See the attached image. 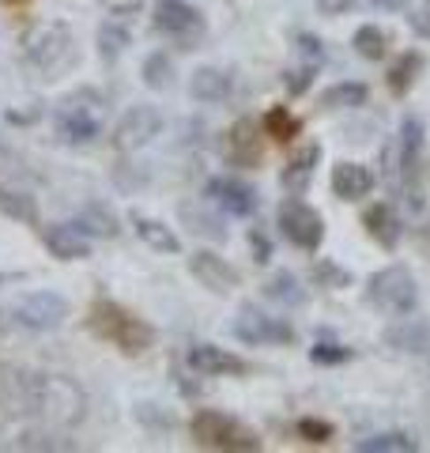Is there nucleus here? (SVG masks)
Segmentation results:
<instances>
[{"label":"nucleus","mask_w":430,"mask_h":453,"mask_svg":"<svg viewBox=\"0 0 430 453\" xmlns=\"http://www.w3.org/2000/svg\"><path fill=\"white\" fill-rule=\"evenodd\" d=\"M385 344L396 351H408V356H430V321L404 314L396 325L385 329Z\"/></svg>","instance_id":"ddd939ff"},{"label":"nucleus","mask_w":430,"mask_h":453,"mask_svg":"<svg viewBox=\"0 0 430 453\" xmlns=\"http://www.w3.org/2000/svg\"><path fill=\"white\" fill-rule=\"evenodd\" d=\"M27 57L42 73H61L72 61V35L65 23H42L27 35Z\"/></svg>","instance_id":"20e7f679"},{"label":"nucleus","mask_w":430,"mask_h":453,"mask_svg":"<svg viewBox=\"0 0 430 453\" xmlns=\"http://www.w3.org/2000/svg\"><path fill=\"white\" fill-rule=\"evenodd\" d=\"M310 359L321 363V366H333V363H348L351 359V348L343 344H333V340H318V344L310 348Z\"/></svg>","instance_id":"72a5a7b5"},{"label":"nucleus","mask_w":430,"mask_h":453,"mask_svg":"<svg viewBox=\"0 0 430 453\" xmlns=\"http://www.w3.org/2000/svg\"><path fill=\"white\" fill-rule=\"evenodd\" d=\"M280 231H283V238L291 246L313 253L321 246V238H325V219L310 204L298 201V196H287V201L280 204Z\"/></svg>","instance_id":"423d86ee"},{"label":"nucleus","mask_w":430,"mask_h":453,"mask_svg":"<svg viewBox=\"0 0 430 453\" xmlns=\"http://www.w3.org/2000/svg\"><path fill=\"white\" fill-rule=\"evenodd\" d=\"M298 50H303V57L310 65H321L325 61V46L313 35H298Z\"/></svg>","instance_id":"e433bc0d"},{"label":"nucleus","mask_w":430,"mask_h":453,"mask_svg":"<svg viewBox=\"0 0 430 453\" xmlns=\"http://www.w3.org/2000/svg\"><path fill=\"white\" fill-rule=\"evenodd\" d=\"M313 68H318V65H306L303 73L287 76V91H291V95H303V91L310 88V83H313Z\"/></svg>","instance_id":"ea45409f"},{"label":"nucleus","mask_w":430,"mask_h":453,"mask_svg":"<svg viewBox=\"0 0 430 453\" xmlns=\"http://www.w3.org/2000/svg\"><path fill=\"white\" fill-rule=\"evenodd\" d=\"M396 144H400V155H404V166L411 170L415 159H419V151H423V121L415 118V113H408L404 121H400V136H396Z\"/></svg>","instance_id":"a878e982"},{"label":"nucleus","mask_w":430,"mask_h":453,"mask_svg":"<svg viewBox=\"0 0 430 453\" xmlns=\"http://www.w3.org/2000/svg\"><path fill=\"white\" fill-rule=\"evenodd\" d=\"M231 88H234L231 73H223V68H211V65L196 68V73L189 76V95L196 98V103H223V98L231 95Z\"/></svg>","instance_id":"f3484780"},{"label":"nucleus","mask_w":430,"mask_h":453,"mask_svg":"<svg viewBox=\"0 0 430 453\" xmlns=\"http://www.w3.org/2000/svg\"><path fill=\"white\" fill-rule=\"evenodd\" d=\"M143 83L151 91H166L174 83V61H170V53H151L143 61Z\"/></svg>","instance_id":"cd10ccee"},{"label":"nucleus","mask_w":430,"mask_h":453,"mask_svg":"<svg viewBox=\"0 0 430 453\" xmlns=\"http://www.w3.org/2000/svg\"><path fill=\"white\" fill-rule=\"evenodd\" d=\"M189 366H193L196 374H204V378L246 374V371H250L246 359H238L234 351H227V348H219V344H196V348H189Z\"/></svg>","instance_id":"f8f14e48"},{"label":"nucleus","mask_w":430,"mask_h":453,"mask_svg":"<svg viewBox=\"0 0 430 453\" xmlns=\"http://www.w3.org/2000/svg\"><path fill=\"white\" fill-rule=\"evenodd\" d=\"M250 246H253V261H257V265H265V261L272 257V242H268V234H265V231H257V226L250 231Z\"/></svg>","instance_id":"4c0bfd02"},{"label":"nucleus","mask_w":430,"mask_h":453,"mask_svg":"<svg viewBox=\"0 0 430 453\" xmlns=\"http://www.w3.org/2000/svg\"><path fill=\"white\" fill-rule=\"evenodd\" d=\"M358 453H415L419 442H415L411 434L404 431H385V434H374V438H363V442H355Z\"/></svg>","instance_id":"b1692460"},{"label":"nucleus","mask_w":430,"mask_h":453,"mask_svg":"<svg viewBox=\"0 0 430 453\" xmlns=\"http://www.w3.org/2000/svg\"><path fill=\"white\" fill-rule=\"evenodd\" d=\"M313 276H318L321 283H328V288H348V273L336 268V265H328V261H321L318 268H313Z\"/></svg>","instance_id":"c9c22d12"},{"label":"nucleus","mask_w":430,"mask_h":453,"mask_svg":"<svg viewBox=\"0 0 430 453\" xmlns=\"http://www.w3.org/2000/svg\"><path fill=\"white\" fill-rule=\"evenodd\" d=\"M318 163H321V148L318 144H306L303 151H295L291 163H287V170H283V189L291 196L306 193L310 178H313V166H318Z\"/></svg>","instance_id":"aec40b11"},{"label":"nucleus","mask_w":430,"mask_h":453,"mask_svg":"<svg viewBox=\"0 0 430 453\" xmlns=\"http://www.w3.org/2000/svg\"><path fill=\"white\" fill-rule=\"evenodd\" d=\"M128 42H133V35H128L118 19H106L103 27H98V53L110 57V61L128 50Z\"/></svg>","instance_id":"7c9ffc66"},{"label":"nucleus","mask_w":430,"mask_h":453,"mask_svg":"<svg viewBox=\"0 0 430 453\" xmlns=\"http://www.w3.org/2000/svg\"><path fill=\"white\" fill-rule=\"evenodd\" d=\"M366 83H336V88L321 91V106L325 110H351V106H363L366 103Z\"/></svg>","instance_id":"393cba45"},{"label":"nucleus","mask_w":430,"mask_h":453,"mask_svg":"<svg viewBox=\"0 0 430 453\" xmlns=\"http://www.w3.org/2000/svg\"><path fill=\"white\" fill-rule=\"evenodd\" d=\"M298 434H303L306 442H328V438H333V423H325V419H298Z\"/></svg>","instance_id":"f704fd0d"},{"label":"nucleus","mask_w":430,"mask_h":453,"mask_svg":"<svg viewBox=\"0 0 430 453\" xmlns=\"http://www.w3.org/2000/svg\"><path fill=\"white\" fill-rule=\"evenodd\" d=\"M374 189V174L363 163H336L333 166V193L340 201H358Z\"/></svg>","instance_id":"2eb2a0df"},{"label":"nucleus","mask_w":430,"mask_h":453,"mask_svg":"<svg viewBox=\"0 0 430 453\" xmlns=\"http://www.w3.org/2000/svg\"><path fill=\"white\" fill-rule=\"evenodd\" d=\"M189 431L196 438V446H204V449H242V453L261 449V442H257L238 419L223 416V412H196Z\"/></svg>","instance_id":"7ed1b4c3"},{"label":"nucleus","mask_w":430,"mask_h":453,"mask_svg":"<svg viewBox=\"0 0 430 453\" xmlns=\"http://www.w3.org/2000/svg\"><path fill=\"white\" fill-rule=\"evenodd\" d=\"M408 23H411V31L415 35H423V38H430V0L423 8H415L411 16H408Z\"/></svg>","instance_id":"58836bf2"},{"label":"nucleus","mask_w":430,"mask_h":453,"mask_svg":"<svg viewBox=\"0 0 430 453\" xmlns=\"http://www.w3.org/2000/svg\"><path fill=\"white\" fill-rule=\"evenodd\" d=\"M265 133L272 140H295L298 133H303V121L291 118V110H287V106H272L265 113Z\"/></svg>","instance_id":"c756f323"},{"label":"nucleus","mask_w":430,"mask_h":453,"mask_svg":"<svg viewBox=\"0 0 430 453\" xmlns=\"http://www.w3.org/2000/svg\"><path fill=\"white\" fill-rule=\"evenodd\" d=\"M88 325L103 340H110L113 348H121L125 356H140V351H148L155 344V329H151V325L140 321L136 314H128L125 306L110 303V299H95L91 314H88Z\"/></svg>","instance_id":"f257e3e1"},{"label":"nucleus","mask_w":430,"mask_h":453,"mask_svg":"<svg viewBox=\"0 0 430 453\" xmlns=\"http://www.w3.org/2000/svg\"><path fill=\"white\" fill-rule=\"evenodd\" d=\"M351 8V0H318V12L321 16H343Z\"/></svg>","instance_id":"a19ab883"},{"label":"nucleus","mask_w":430,"mask_h":453,"mask_svg":"<svg viewBox=\"0 0 430 453\" xmlns=\"http://www.w3.org/2000/svg\"><path fill=\"white\" fill-rule=\"evenodd\" d=\"M366 299L374 303L378 310H385V314L404 318V314H411V310L419 306V288H415V276L408 273L404 265H389V268H381V273L370 276Z\"/></svg>","instance_id":"f03ea898"},{"label":"nucleus","mask_w":430,"mask_h":453,"mask_svg":"<svg viewBox=\"0 0 430 453\" xmlns=\"http://www.w3.org/2000/svg\"><path fill=\"white\" fill-rule=\"evenodd\" d=\"M208 196L227 211V216H238V219L253 216L257 204H261L257 189L250 186V181H242V178H211L208 181Z\"/></svg>","instance_id":"1a4fd4ad"},{"label":"nucleus","mask_w":430,"mask_h":453,"mask_svg":"<svg viewBox=\"0 0 430 453\" xmlns=\"http://www.w3.org/2000/svg\"><path fill=\"white\" fill-rule=\"evenodd\" d=\"M0 283H4V276H0Z\"/></svg>","instance_id":"37998d69"},{"label":"nucleus","mask_w":430,"mask_h":453,"mask_svg":"<svg viewBox=\"0 0 430 453\" xmlns=\"http://www.w3.org/2000/svg\"><path fill=\"white\" fill-rule=\"evenodd\" d=\"M189 273L200 280V288H208L215 295H231L242 283V276L234 273V268L227 265L219 253H211V250H196L193 253V257H189Z\"/></svg>","instance_id":"9d476101"},{"label":"nucleus","mask_w":430,"mask_h":453,"mask_svg":"<svg viewBox=\"0 0 430 453\" xmlns=\"http://www.w3.org/2000/svg\"><path fill=\"white\" fill-rule=\"evenodd\" d=\"M98 133H103V125H98L88 110H65L61 118H57V136L65 140L72 148H83V144H95Z\"/></svg>","instance_id":"dca6fc26"},{"label":"nucleus","mask_w":430,"mask_h":453,"mask_svg":"<svg viewBox=\"0 0 430 453\" xmlns=\"http://www.w3.org/2000/svg\"><path fill=\"white\" fill-rule=\"evenodd\" d=\"M227 159L238 163V166H257L261 163V136H257V125L253 121H238L231 133H227Z\"/></svg>","instance_id":"6ab92c4d"},{"label":"nucleus","mask_w":430,"mask_h":453,"mask_svg":"<svg viewBox=\"0 0 430 453\" xmlns=\"http://www.w3.org/2000/svg\"><path fill=\"white\" fill-rule=\"evenodd\" d=\"M374 4H381V8H400V0H374Z\"/></svg>","instance_id":"79ce46f5"},{"label":"nucleus","mask_w":430,"mask_h":453,"mask_svg":"<svg viewBox=\"0 0 430 453\" xmlns=\"http://www.w3.org/2000/svg\"><path fill=\"white\" fill-rule=\"evenodd\" d=\"M0 208H4L12 219H19V223H38V204H35V196H27V193L0 189Z\"/></svg>","instance_id":"473e14b6"},{"label":"nucleus","mask_w":430,"mask_h":453,"mask_svg":"<svg viewBox=\"0 0 430 453\" xmlns=\"http://www.w3.org/2000/svg\"><path fill=\"white\" fill-rule=\"evenodd\" d=\"M46 250L57 261H83V257H91V238L76 223H57L46 231Z\"/></svg>","instance_id":"4468645a"},{"label":"nucleus","mask_w":430,"mask_h":453,"mask_svg":"<svg viewBox=\"0 0 430 453\" xmlns=\"http://www.w3.org/2000/svg\"><path fill=\"white\" fill-rule=\"evenodd\" d=\"M133 231L148 242L151 250H159V253H178L181 250V238L170 231L166 223H159V219H148V216H133Z\"/></svg>","instance_id":"4be33fe9"},{"label":"nucleus","mask_w":430,"mask_h":453,"mask_svg":"<svg viewBox=\"0 0 430 453\" xmlns=\"http://www.w3.org/2000/svg\"><path fill=\"white\" fill-rule=\"evenodd\" d=\"M265 299H272V303H280V306H306V288L298 283L291 273H276L268 283H265Z\"/></svg>","instance_id":"5701e85b"},{"label":"nucleus","mask_w":430,"mask_h":453,"mask_svg":"<svg viewBox=\"0 0 430 453\" xmlns=\"http://www.w3.org/2000/svg\"><path fill=\"white\" fill-rule=\"evenodd\" d=\"M155 27L170 38H193L196 31H204V19L185 0H155Z\"/></svg>","instance_id":"9b49d317"},{"label":"nucleus","mask_w":430,"mask_h":453,"mask_svg":"<svg viewBox=\"0 0 430 453\" xmlns=\"http://www.w3.org/2000/svg\"><path fill=\"white\" fill-rule=\"evenodd\" d=\"M181 219L185 223H193L189 231L193 234H204V238H211V242H223L227 238V231H223V223L211 216V211H204V208H193V204H181Z\"/></svg>","instance_id":"c85d7f7f"},{"label":"nucleus","mask_w":430,"mask_h":453,"mask_svg":"<svg viewBox=\"0 0 430 453\" xmlns=\"http://www.w3.org/2000/svg\"><path fill=\"white\" fill-rule=\"evenodd\" d=\"M423 68V53H404L400 61L389 68V88H393V95H404L411 83H415V73Z\"/></svg>","instance_id":"2f4dec72"},{"label":"nucleus","mask_w":430,"mask_h":453,"mask_svg":"<svg viewBox=\"0 0 430 453\" xmlns=\"http://www.w3.org/2000/svg\"><path fill=\"white\" fill-rule=\"evenodd\" d=\"M12 318H16L23 329L50 333L57 325H65L68 303H65V295H57V291H35V295H23V299L12 306Z\"/></svg>","instance_id":"0eeeda50"},{"label":"nucleus","mask_w":430,"mask_h":453,"mask_svg":"<svg viewBox=\"0 0 430 453\" xmlns=\"http://www.w3.org/2000/svg\"><path fill=\"white\" fill-rule=\"evenodd\" d=\"M351 46L358 50V57H366V61H381L385 50H389V38H385L381 27L366 23V27H358V31H355V42H351Z\"/></svg>","instance_id":"bb28decb"},{"label":"nucleus","mask_w":430,"mask_h":453,"mask_svg":"<svg viewBox=\"0 0 430 453\" xmlns=\"http://www.w3.org/2000/svg\"><path fill=\"white\" fill-rule=\"evenodd\" d=\"M76 226L83 234H95V238H118L121 234V226H118V211H113L106 201H88L80 208V216H76Z\"/></svg>","instance_id":"a211bd4d"},{"label":"nucleus","mask_w":430,"mask_h":453,"mask_svg":"<svg viewBox=\"0 0 430 453\" xmlns=\"http://www.w3.org/2000/svg\"><path fill=\"white\" fill-rule=\"evenodd\" d=\"M366 234L374 238V242H381L385 250H393L400 242V219L393 216V208L389 204H374V208H366Z\"/></svg>","instance_id":"412c9836"},{"label":"nucleus","mask_w":430,"mask_h":453,"mask_svg":"<svg viewBox=\"0 0 430 453\" xmlns=\"http://www.w3.org/2000/svg\"><path fill=\"white\" fill-rule=\"evenodd\" d=\"M231 333H234L238 340H246V344H257V348H265V344H291V340H295L291 325H287L283 318L265 314V310L253 306V303H246V306L238 310Z\"/></svg>","instance_id":"39448f33"},{"label":"nucleus","mask_w":430,"mask_h":453,"mask_svg":"<svg viewBox=\"0 0 430 453\" xmlns=\"http://www.w3.org/2000/svg\"><path fill=\"white\" fill-rule=\"evenodd\" d=\"M163 133V113L155 106H128L121 121L113 125V148L118 151H140Z\"/></svg>","instance_id":"6e6552de"}]
</instances>
